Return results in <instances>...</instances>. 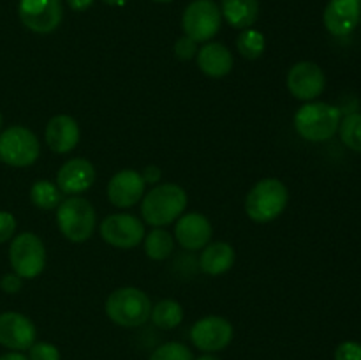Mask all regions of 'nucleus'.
Masks as SVG:
<instances>
[{"mask_svg":"<svg viewBox=\"0 0 361 360\" xmlns=\"http://www.w3.org/2000/svg\"><path fill=\"white\" fill-rule=\"evenodd\" d=\"M187 208V193L178 184H159L152 187L141 201V215L154 228L175 222Z\"/></svg>","mask_w":361,"mask_h":360,"instance_id":"obj_1","label":"nucleus"},{"mask_svg":"<svg viewBox=\"0 0 361 360\" xmlns=\"http://www.w3.org/2000/svg\"><path fill=\"white\" fill-rule=\"evenodd\" d=\"M341 120V108L328 102L309 101L295 113V129L303 140L321 143L335 136Z\"/></svg>","mask_w":361,"mask_h":360,"instance_id":"obj_2","label":"nucleus"},{"mask_svg":"<svg viewBox=\"0 0 361 360\" xmlns=\"http://www.w3.org/2000/svg\"><path fill=\"white\" fill-rule=\"evenodd\" d=\"M106 316L118 327L136 328L147 323L152 314V302L140 288H118L106 299Z\"/></svg>","mask_w":361,"mask_h":360,"instance_id":"obj_3","label":"nucleus"},{"mask_svg":"<svg viewBox=\"0 0 361 360\" xmlns=\"http://www.w3.org/2000/svg\"><path fill=\"white\" fill-rule=\"evenodd\" d=\"M289 191L279 179H263L249 191L245 198V214L254 222H271L286 210Z\"/></svg>","mask_w":361,"mask_h":360,"instance_id":"obj_4","label":"nucleus"},{"mask_svg":"<svg viewBox=\"0 0 361 360\" xmlns=\"http://www.w3.org/2000/svg\"><path fill=\"white\" fill-rule=\"evenodd\" d=\"M97 214L88 200L81 196H69L56 208V224L60 233L71 242H87L95 232Z\"/></svg>","mask_w":361,"mask_h":360,"instance_id":"obj_5","label":"nucleus"},{"mask_svg":"<svg viewBox=\"0 0 361 360\" xmlns=\"http://www.w3.org/2000/svg\"><path fill=\"white\" fill-rule=\"evenodd\" d=\"M41 155L37 136L23 126H11L0 133V161L13 168L32 166Z\"/></svg>","mask_w":361,"mask_h":360,"instance_id":"obj_6","label":"nucleus"},{"mask_svg":"<svg viewBox=\"0 0 361 360\" xmlns=\"http://www.w3.org/2000/svg\"><path fill=\"white\" fill-rule=\"evenodd\" d=\"M9 260L14 274L21 279H35L46 267L44 244L35 233H20L11 242Z\"/></svg>","mask_w":361,"mask_h":360,"instance_id":"obj_7","label":"nucleus"},{"mask_svg":"<svg viewBox=\"0 0 361 360\" xmlns=\"http://www.w3.org/2000/svg\"><path fill=\"white\" fill-rule=\"evenodd\" d=\"M222 13L214 0H194L182 16V27L194 42H208L221 30Z\"/></svg>","mask_w":361,"mask_h":360,"instance_id":"obj_8","label":"nucleus"},{"mask_svg":"<svg viewBox=\"0 0 361 360\" xmlns=\"http://www.w3.org/2000/svg\"><path fill=\"white\" fill-rule=\"evenodd\" d=\"M102 240L116 249H134L145 239V226L133 214H111L99 226Z\"/></svg>","mask_w":361,"mask_h":360,"instance_id":"obj_9","label":"nucleus"},{"mask_svg":"<svg viewBox=\"0 0 361 360\" xmlns=\"http://www.w3.org/2000/svg\"><path fill=\"white\" fill-rule=\"evenodd\" d=\"M20 20L35 34L56 30L63 18L62 0H20Z\"/></svg>","mask_w":361,"mask_h":360,"instance_id":"obj_10","label":"nucleus"},{"mask_svg":"<svg viewBox=\"0 0 361 360\" xmlns=\"http://www.w3.org/2000/svg\"><path fill=\"white\" fill-rule=\"evenodd\" d=\"M286 83H288V90L291 92V95H295L300 101L309 102L323 94L324 87H326V78L317 64L303 60L289 69Z\"/></svg>","mask_w":361,"mask_h":360,"instance_id":"obj_11","label":"nucleus"},{"mask_svg":"<svg viewBox=\"0 0 361 360\" xmlns=\"http://www.w3.org/2000/svg\"><path fill=\"white\" fill-rule=\"evenodd\" d=\"M190 339L201 352H221L231 342L233 325L222 316H204L192 325Z\"/></svg>","mask_w":361,"mask_h":360,"instance_id":"obj_12","label":"nucleus"},{"mask_svg":"<svg viewBox=\"0 0 361 360\" xmlns=\"http://www.w3.org/2000/svg\"><path fill=\"white\" fill-rule=\"evenodd\" d=\"M37 328L34 321L21 313H2L0 314V344L14 352L28 349L35 342Z\"/></svg>","mask_w":361,"mask_h":360,"instance_id":"obj_13","label":"nucleus"},{"mask_svg":"<svg viewBox=\"0 0 361 360\" xmlns=\"http://www.w3.org/2000/svg\"><path fill=\"white\" fill-rule=\"evenodd\" d=\"M95 176L97 173L88 159L74 157L63 162L62 168L56 173V187L62 191V194L78 196L94 186Z\"/></svg>","mask_w":361,"mask_h":360,"instance_id":"obj_14","label":"nucleus"},{"mask_svg":"<svg viewBox=\"0 0 361 360\" xmlns=\"http://www.w3.org/2000/svg\"><path fill=\"white\" fill-rule=\"evenodd\" d=\"M361 20V0H330L324 7L323 21L335 37H345L358 27Z\"/></svg>","mask_w":361,"mask_h":360,"instance_id":"obj_15","label":"nucleus"},{"mask_svg":"<svg viewBox=\"0 0 361 360\" xmlns=\"http://www.w3.org/2000/svg\"><path fill=\"white\" fill-rule=\"evenodd\" d=\"M145 180L136 169H122L115 173L108 184L109 203L118 208L134 207L145 196Z\"/></svg>","mask_w":361,"mask_h":360,"instance_id":"obj_16","label":"nucleus"},{"mask_svg":"<svg viewBox=\"0 0 361 360\" xmlns=\"http://www.w3.org/2000/svg\"><path fill=\"white\" fill-rule=\"evenodd\" d=\"M175 224L176 242L187 251H200L210 244L212 239V222L207 215L200 212L180 215Z\"/></svg>","mask_w":361,"mask_h":360,"instance_id":"obj_17","label":"nucleus"},{"mask_svg":"<svg viewBox=\"0 0 361 360\" xmlns=\"http://www.w3.org/2000/svg\"><path fill=\"white\" fill-rule=\"evenodd\" d=\"M46 143L56 154H67L80 143V126L71 115H55L46 126Z\"/></svg>","mask_w":361,"mask_h":360,"instance_id":"obj_18","label":"nucleus"},{"mask_svg":"<svg viewBox=\"0 0 361 360\" xmlns=\"http://www.w3.org/2000/svg\"><path fill=\"white\" fill-rule=\"evenodd\" d=\"M197 67L208 78H224L231 73L233 53L221 42H207L196 55Z\"/></svg>","mask_w":361,"mask_h":360,"instance_id":"obj_19","label":"nucleus"},{"mask_svg":"<svg viewBox=\"0 0 361 360\" xmlns=\"http://www.w3.org/2000/svg\"><path fill=\"white\" fill-rule=\"evenodd\" d=\"M235 249L228 242H214L203 247L200 268L208 275H222L235 265Z\"/></svg>","mask_w":361,"mask_h":360,"instance_id":"obj_20","label":"nucleus"},{"mask_svg":"<svg viewBox=\"0 0 361 360\" xmlns=\"http://www.w3.org/2000/svg\"><path fill=\"white\" fill-rule=\"evenodd\" d=\"M222 18L233 28L245 30L257 21L259 16V2L257 0H221Z\"/></svg>","mask_w":361,"mask_h":360,"instance_id":"obj_21","label":"nucleus"},{"mask_svg":"<svg viewBox=\"0 0 361 360\" xmlns=\"http://www.w3.org/2000/svg\"><path fill=\"white\" fill-rule=\"evenodd\" d=\"M150 318L157 328H162V330H171V328L178 327V325L182 323L183 307L180 306L176 300H171V299L161 300V302H157L154 307H152Z\"/></svg>","mask_w":361,"mask_h":360,"instance_id":"obj_22","label":"nucleus"},{"mask_svg":"<svg viewBox=\"0 0 361 360\" xmlns=\"http://www.w3.org/2000/svg\"><path fill=\"white\" fill-rule=\"evenodd\" d=\"M145 253L150 260L162 261L171 256L175 251V240L166 229L155 228L148 235H145Z\"/></svg>","mask_w":361,"mask_h":360,"instance_id":"obj_23","label":"nucleus"},{"mask_svg":"<svg viewBox=\"0 0 361 360\" xmlns=\"http://www.w3.org/2000/svg\"><path fill=\"white\" fill-rule=\"evenodd\" d=\"M62 191L56 187V184L49 182V180L42 179L34 182V186L30 187V200L41 210H53V208H59V205L62 203Z\"/></svg>","mask_w":361,"mask_h":360,"instance_id":"obj_24","label":"nucleus"},{"mask_svg":"<svg viewBox=\"0 0 361 360\" xmlns=\"http://www.w3.org/2000/svg\"><path fill=\"white\" fill-rule=\"evenodd\" d=\"M264 48H267L264 35L252 27L242 30V34L236 39V49H238L240 55L247 60L259 59L264 53Z\"/></svg>","mask_w":361,"mask_h":360,"instance_id":"obj_25","label":"nucleus"},{"mask_svg":"<svg viewBox=\"0 0 361 360\" xmlns=\"http://www.w3.org/2000/svg\"><path fill=\"white\" fill-rule=\"evenodd\" d=\"M338 134L349 150L361 154V113L353 112L345 115L338 126Z\"/></svg>","mask_w":361,"mask_h":360,"instance_id":"obj_26","label":"nucleus"},{"mask_svg":"<svg viewBox=\"0 0 361 360\" xmlns=\"http://www.w3.org/2000/svg\"><path fill=\"white\" fill-rule=\"evenodd\" d=\"M148 360H194V355L185 344L173 341L154 349Z\"/></svg>","mask_w":361,"mask_h":360,"instance_id":"obj_27","label":"nucleus"},{"mask_svg":"<svg viewBox=\"0 0 361 360\" xmlns=\"http://www.w3.org/2000/svg\"><path fill=\"white\" fill-rule=\"evenodd\" d=\"M28 360H60V352L56 346L39 341L28 348Z\"/></svg>","mask_w":361,"mask_h":360,"instance_id":"obj_28","label":"nucleus"},{"mask_svg":"<svg viewBox=\"0 0 361 360\" xmlns=\"http://www.w3.org/2000/svg\"><path fill=\"white\" fill-rule=\"evenodd\" d=\"M335 360H361V342H341L335 349Z\"/></svg>","mask_w":361,"mask_h":360,"instance_id":"obj_29","label":"nucleus"},{"mask_svg":"<svg viewBox=\"0 0 361 360\" xmlns=\"http://www.w3.org/2000/svg\"><path fill=\"white\" fill-rule=\"evenodd\" d=\"M197 42H194L192 39L183 35V37L176 39L175 42V55L178 60H190L197 55Z\"/></svg>","mask_w":361,"mask_h":360,"instance_id":"obj_30","label":"nucleus"},{"mask_svg":"<svg viewBox=\"0 0 361 360\" xmlns=\"http://www.w3.org/2000/svg\"><path fill=\"white\" fill-rule=\"evenodd\" d=\"M16 232V219L11 212L0 210V244L11 240V236Z\"/></svg>","mask_w":361,"mask_h":360,"instance_id":"obj_31","label":"nucleus"},{"mask_svg":"<svg viewBox=\"0 0 361 360\" xmlns=\"http://www.w3.org/2000/svg\"><path fill=\"white\" fill-rule=\"evenodd\" d=\"M21 286H23V279L18 274H6L0 279V288H2V292L9 293V295L20 292Z\"/></svg>","mask_w":361,"mask_h":360,"instance_id":"obj_32","label":"nucleus"},{"mask_svg":"<svg viewBox=\"0 0 361 360\" xmlns=\"http://www.w3.org/2000/svg\"><path fill=\"white\" fill-rule=\"evenodd\" d=\"M141 176H143L145 184H157L161 180L162 172L159 166H147V168L141 172Z\"/></svg>","mask_w":361,"mask_h":360,"instance_id":"obj_33","label":"nucleus"},{"mask_svg":"<svg viewBox=\"0 0 361 360\" xmlns=\"http://www.w3.org/2000/svg\"><path fill=\"white\" fill-rule=\"evenodd\" d=\"M94 4V0H67V6L73 11H87Z\"/></svg>","mask_w":361,"mask_h":360,"instance_id":"obj_34","label":"nucleus"},{"mask_svg":"<svg viewBox=\"0 0 361 360\" xmlns=\"http://www.w3.org/2000/svg\"><path fill=\"white\" fill-rule=\"evenodd\" d=\"M0 360H28V356H25L23 353L20 352H9L6 355L0 356Z\"/></svg>","mask_w":361,"mask_h":360,"instance_id":"obj_35","label":"nucleus"},{"mask_svg":"<svg viewBox=\"0 0 361 360\" xmlns=\"http://www.w3.org/2000/svg\"><path fill=\"white\" fill-rule=\"evenodd\" d=\"M104 4H108V6H113V7H122L126 6L127 0H102Z\"/></svg>","mask_w":361,"mask_h":360,"instance_id":"obj_36","label":"nucleus"},{"mask_svg":"<svg viewBox=\"0 0 361 360\" xmlns=\"http://www.w3.org/2000/svg\"><path fill=\"white\" fill-rule=\"evenodd\" d=\"M196 360H221V359H219V356H215V355H212V353H204V355L197 356Z\"/></svg>","mask_w":361,"mask_h":360,"instance_id":"obj_37","label":"nucleus"},{"mask_svg":"<svg viewBox=\"0 0 361 360\" xmlns=\"http://www.w3.org/2000/svg\"><path fill=\"white\" fill-rule=\"evenodd\" d=\"M155 2H173V0H155Z\"/></svg>","mask_w":361,"mask_h":360,"instance_id":"obj_38","label":"nucleus"},{"mask_svg":"<svg viewBox=\"0 0 361 360\" xmlns=\"http://www.w3.org/2000/svg\"><path fill=\"white\" fill-rule=\"evenodd\" d=\"M0 131H2V115H0Z\"/></svg>","mask_w":361,"mask_h":360,"instance_id":"obj_39","label":"nucleus"}]
</instances>
